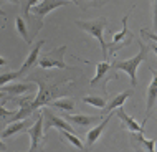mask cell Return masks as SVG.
Returning a JSON list of instances; mask_svg holds the SVG:
<instances>
[{"label": "cell", "instance_id": "1", "mask_svg": "<svg viewBox=\"0 0 157 152\" xmlns=\"http://www.w3.org/2000/svg\"><path fill=\"white\" fill-rule=\"evenodd\" d=\"M30 79L38 86V94L32 101L33 112L38 111L40 108L46 106V104H50L53 99L61 98V94H65V91H66V86L71 84V79L56 81V83H50V79H41V78H35V76H30Z\"/></svg>", "mask_w": 157, "mask_h": 152}, {"label": "cell", "instance_id": "2", "mask_svg": "<svg viewBox=\"0 0 157 152\" xmlns=\"http://www.w3.org/2000/svg\"><path fill=\"white\" fill-rule=\"evenodd\" d=\"M139 48L141 50H139V53L136 55V56L129 58V60H124V61H116L111 65V68H114V70L126 71L127 76L131 78V84H132V86L137 84V68H139V65L146 61L147 53H149V50H151L149 46H146L142 41H139Z\"/></svg>", "mask_w": 157, "mask_h": 152}, {"label": "cell", "instance_id": "3", "mask_svg": "<svg viewBox=\"0 0 157 152\" xmlns=\"http://www.w3.org/2000/svg\"><path fill=\"white\" fill-rule=\"evenodd\" d=\"M79 28L83 32L90 33L91 36H94L101 45L103 50V58L104 61H108V48H106V41H104V28H106V18H94V20H78L76 22Z\"/></svg>", "mask_w": 157, "mask_h": 152}, {"label": "cell", "instance_id": "4", "mask_svg": "<svg viewBox=\"0 0 157 152\" xmlns=\"http://www.w3.org/2000/svg\"><path fill=\"white\" fill-rule=\"evenodd\" d=\"M65 51H66V45H61L58 48L52 50L48 53H43L40 58H38L36 65L43 70H52V68H61V70H66L68 65L63 60L65 56Z\"/></svg>", "mask_w": 157, "mask_h": 152}, {"label": "cell", "instance_id": "5", "mask_svg": "<svg viewBox=\"0 0 157 152\" xmlns=\"http://www.w3.org/2000/svg\"><path fill=\"white\" fill-rule=\"evenodd\" d=\"M25 132L30 136V141H32L28 152H43V149H45V131H43V117H41V111L38 112L35 122H33Z\"/></svg>", "mask_w": 157, "mask_h": 152}, {"label": "cell", "instance_id": "6", "mask_svg": "<svg viewBox=\"0 0 157 152\" xmlns=\"http://www.w3.org/2000/svg\"><path fill=\"white\" fill-rule=\"evenodd\" d=\"M66 5H70L68 0H40L36 5H33L30 10H32L33 17L36 18V33L41 28V25H43V18L50 13V12L55 10V8L66 7Z\"/></svg>", "mask_w": 157, "mask_h": 152}, {"label": "cell", "instance_id": "7", "mask_svg": "<svg viewBox=\"0 0 157 152\" xmlns=\"http://www.w3.org/2000/svg\"><path fill=\"white\" fill-rule=\"evenodd\" d=\"M41 117H43V131L45 132H48L52 127H56V129H61V131H68V132H75L73 126H71L70 122L65 121L60 116H56L52 109H48L46 106L41 109Z\"/></svg>", "mask_w": 157, "mask_h": 152}, {"label": "cell", "instance_id": "8", "mask_svg": "<svg viewBox=\"0 0 157 152\" xmlns=\"http://www.w3.org/2000/svg\"><path fill=\"white\" fill-rule=\"evenodd\" d=\"M127 20H129V13H127L124 18H122V30L114 33L113 38H111V43L106 45V48L111 50V51L114 53L117 48H121V46L127 45L131 41V36H132V33L129 32V28H127Z\"/></svg>", "mask_w": 157, "mask_h": 152}, {"label": "cell", "instance_id": "9", "mask_svg": "<svg viewBox=\"0 0 157 152\" xmlns=\"http://www.w3.org/2000/svg\"><path fill=\"white\" fill-rule=\"evenodd\" d=\"M129 141L137 152H155V141L144 137V132H132Z\"/></svg>", "mask_w": 157, "mask_h": 152}, {"label": "cell", "instance_id": "10", "mask_svg": "<svg viewBox=\"0 0 157 152\" xmlns=\"http://www.w3.org/2000/svg\"><path fill=\"white\" fill-rule=\"evenodd\" d=\"M111 117H113V112L104 114V117H103L99 122H98V126H94L93 129L88 131V134H86V146H88V147H91L94 142H98V139L103 136V132H104V129L108 127Z\"/></svg>", "mask_w": 157, "mask_h": 152}, {"label": "cell", "instance_id": "11", "mask_svg": "<svg viewBox=\"0 0 157 152\" xmlns=\"http://www.w3.org/2000/svg\"><path fill=\"white\" fill-rule=\"evenodd\" d=\"M155 103H157V71H154V76H152L149 88H147V93H146V119L142 122L144 126H146L147 119H149L151 111L155 106Z\"/></svg>", "mask_w": 157, "mask_h": 152}, {"label": "cell", "instance_id": "12", "mask_svg": "<svg viewBox=\"0 0 157 152\" xmlns=\"http://www.w3.org/2000/svg\"><path fill=\"white\" fill-rule=\"evenodd\" d=\"M45 45V40H40V41H36L35 43V46H33V50L30 51V55H28L27 58H25V61H23V66L20 68L18 71H20V74L22 76H25L30 71L33 66L36 65V61H38V56H40V50H41V46Z\"/></svg>", "mask_w": 157, "mask_h": 152}, {"label": "cell", "instance_id": "13", "mask_svg": "<svg viewBox=\"0 0 157 152\" xmlns=\"http://www.w3.org/2000/svg\"><path fill=\"white\" fill-rule=\"evenodd\" d=\"M33 124V121L32 119H22V121H15V122H8L7 124V127L2 131V137L3 139H7V137H12V136H15V134H18V132H25L30 126Z\"/></svg>", "mask_w": 157, "mask_h": 152}, {"label": "cell", "instance_id": "14", "mask_svg": "<svg viewBox=\"0 0 157 152\" xmlns=\"http://www.w3.org/2000/svg\"><path fill=\"white\" fill-rule=\"evenodd\" d=\"M33 89H35L33 83H17V84H5V86H2V91L7 96H10V99L17 98L20 94H27V93H30Z\"/></svg>", "mask_w": 157, "mask_h": 152}, {"label": "cell", "instance_id": "15", "mask_svg": "<svg viewBox=\"0 0 157 152\" xmlns=\"http://www.w3.org/2000/svg\"><path fill=\"white\" fill-rule=\"evenodd\" d=\"M103 119V116H84V114H68L66 119L68 122L78 126V127H90V126L96 124Z\"/></svg>", "mask_w": 157, "mask_h": 152}, {"label": "cell", "instance_id": "16", "mask_svg": "<svg viewBox=\"0 0 157 152\" xmlns=\"http://www.w3.org/2000/svg\"><path fill=\"white\" fill-rule=\"evenodd\" d=\"M116 116L119 117V119L124 122V126H126V129H129L131 132H144V124H139V122H136L132 117L127 114L122 108H117V112H116Z\"/></svg>", "mask_w": 157, "mask_h": 152}, {"label": "cell", "instance_id": "17", "mask_svg": "<svg viewBox=\"0 0 157 152\" xmlns=\"http://www.w3.org/2000/svg\"><path fill=\"white\" fill-rule=\"evenodd\" d=\"M96 65V74L91 78V81H90V84L91 86H94V84H98L103 79V76L108 73V71H111L113 68H111V63L109 61H101V63H94Z\"/></svg>", "mask_w": 157, "mask_h": 152}, {"label": "cell", "instance_id": "18", "mask_svg": "<svg viewBox=\"0 0 157 152\" xmlns=\"http://www.w3.org/2000/svg\"><path fill=\"white\" fill-rule=\"evenodd\" d=\"M132 94V93L131 91H126V93H119V94L116 96V98H114L111 103H106V108H104V112L108 114V112H113L114 109H117V108H121L122 104L126 103L127 101V98H129V96Z\"/></svg>", "mask_w": 157, "mask_h": 152}, {"label": "cell", "instance_id": "19", "mask_svg": "<svg viewBox=\"0 0 157 152\" xmlns=\"http://www.w3.org/2000/svg\"><path fill=\"white\" fill-rule=\"evenodd\" d=\"M50 104H52L53 108H58V109H61V111H66V112H70V111H73V109H75V101H73V99H68V98L53 99Z\"/></svg>", "mask_w": 157, "mask_h": 152}, {"label": "cell", "instance_id": "20", "mask_svg": "<svg viewBox=\"0 0 157 152\" xmlns=\"http://www.w3.org/2000/svg\"><path fill=\"white\" fill-rule=\"evenodd\" d=\"M58 132H60V136L63 139H66L68 142H70L73 147H76V149H79V150H84V146H83V142L79 141V137L78 136H75L73 132H68V131H61V129H58Z\"/></svg>", "mask_w": 157, "mask_h": 152}, {"label": "cell", "instance_id": "21", "mask_svg": "<svg viewBox=\"0 0 157 152\" xmlns=\"http://www.w3.org/2000/svg\"><path fill=\"white\" fill-rule=\"evenodd\" d=\"M15 25H17V32L20 33V36H22L27 43H32V38H30V35H28L27 22H25L22 17H17V18H15Z\"/></svg>", "mask_w": 157, "mask_h": 152}, {"label": "cell", "instance_id": "22", "mask_svg": "<svg viewBox=\"0 0 157 152\" xmlns=\"http://www.w3.org/2000/svg\"><path fill=\"white\" fill-rule=\"evenodd\" d=\"M83 101H84L86 104H91V106L98 108V109H104V108H106V101H104V98H99V96H94V94L84 96Z\"/></svg>", "mask_w": 157, "mask_h": 152}, {"label": "cell", "instance_id": "23", "mask_svg": "<svg viewBox=\"0 0 157 152\" xmlns=\"http://www.w3.org/2000/svg\"><path fill=\"white\" fill-rule=\"evenodd\" d=\"M17 78H22V74H20V71H8V73H3L0 74V88L8 84L10 81H13Z\"/></svg>", "mask_w": 157, "mask_h": 152}, {"label": "cell", "instance_id": "24", "mask_svg": "<svg viewBox=\"0 0 157 152\" xmlns=\"http://www.w3.org/2000/svg\"><path fill=\"white\" fill-rule=\"evenodd\" d=\"M7 98H10V96H7ZM5 99H3V103H5ZM3 103H0V117H2V119H8V117H12L15 114V111H8V109H5Z\"/></svg>", "mask_w": 157, "mask_h": 152}, {"label": "cell", "instance_id": "25", "mask_svg": "<svg viewBox=\"0 0 157 152\" xmlns=\"http://www.w3.org/2000/svg\"><path fill=\"white\" fill-rule=\"evenodd\" d=\"M38 2H40V0H27V2H25V5H23V15L27 17V20L30 18V8L33 5H36Z\"/></svg>", "mask_w": 157, "mask_h": 152}, {"label": "cell", "instance_id": "26", "mask_svg": "<svg viewBox=\"0 0 157 152\" xmlns=\"http://www.w3.org/2000/svg\"><path fill=\"white\" fill-rule=\"evenodd\" d=\"M152 15H154V20H152V23H154V32L157 35V0H154V5H152Z\"/></svg>", "mask_w": 157, "mask_h": 152}, {"label": "cell", "instance_id": "27", "mask_svg": "<svg viewBox=\"0 0 157 152\" xmlns=\"http://www.w3.org/2000/svg\"><path fill=\"white\" fill-rule=\"evenodd\" d=\"M142 35L147 36V38H151L152 41H155V43H157V35H155V33H152V32H149V30H142Z\"/></svg>", "mask_w": 157, "mask_h": 152}, {"label": "cell", "instance_id": "28", "mask_svg": "<svg viewBox=\"0 0 157 152\" xmlns=\"http://www.w3.org/2000/svg\"><path fill=\"white\" fill-rule=\"evenodd\" d=\"M3 150H7V146L2 142V139H0V152H3Z\"/></svg>", "mask_w": 157, "mask_h": 152}, {"label": "cell", "instance_id": "29", "mask_svg": "<svg viewBox=\"0 0 157 152\" xmlns=\"http://www.w3.org/2000/svg\"><path fill=\"white\" fill-rule=\"evenodd\" d=\"M7 63H8V61L5 60V58H2V56H0V66H5Z\"/></svg>", "mask_w": 157, "mask_h": 152}, {"label": "cell", "instance_id": "30", "mask_svg": "<svg viewBox=\"0 0 157 152\" xmlns=\"http://www.w3.org/2000/svg\"><path fill=\"white\" fill-rule=\"evenodd\" d=\"M151 50H154V53L157 55V43H154V45H152V46H151Z\"/></svg>", "mask_w": 157, "mask_h": 152}, {"label": "cell", "instance_id": "31", "mask_svg": "<svg viewBox=\"0 0 157 152\" xmlns=\"http://www.w3.org/2000/svg\"><path fill=\"white\" fill-rule=\"evenodd\" d=\"M8 2H10V3H13V5H18V3H20V0H8Z\"/></svg>", "mask_w": 157, "mask_h": 152}, {"label": "cell", "instance_id": "32", "mask_svg": "<svg viewBox=\"0 0 157 152\" xmlns=\"http://www.w3.org/2000/svg\"><path fill=\"white\" fill-rule=\"evenodd\" d=\"M5 98H7V94L3 91H0V99H5Z\"/></svg>", "mask_w": 157, "mask_h": 152}, {"label": "cell", "instance_id": "33", "mask_svg": "<svg viewBox=\"0 0 157 152\" xmlns=\"http://www.w3.org/2000/svg\"><path fill=\"white\" fill-rule=\"evenodd\" d=\"M68 2H70V3H75V5H79V2H78V0H68Z\"/></svg>", "mask_w": 157, "mask_h": 152}, {"label": "cell", "instance_id": "34", "mask_svg": "<svg viewBox=\"0 0 157 152\" xmlns=\"http://www.w3.org/2000/svg\"><path fill=\"white\" fill-rule=\"evenodd\" d=\"M0 15H2V17H5V13H3V12H2V10H0Z\"/></svg>", "mask_w": 157, "mask_h": 152}]
</instances>
